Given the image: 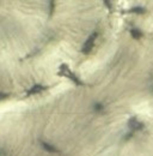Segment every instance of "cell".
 Segmentation results:
<instances>
[{"instance_id": "1", "label": "cell", "mask_w": 153, "mask_h": 156, "mask_svg": "<svg viewBox=\"0 0 153 156\" xmlns=\"http://www.w3.org/2000/svg\"><path fill=\"white\" fill-rule=\"evenodd\" d=\"M59 75L70 78L72 82H74V83H76V84H78V85H81V84H83V83H81V80H80V79H79V78L74 75V72H72V71L68 69V66H66V65H61V66H60Z\"/></svg>"}, {"instance_id": "2", "label": "cell", "mask_w": 153, "mask_h": 156, "mask_svg": "<svg viewBox=\"0 0 153 156\" xmlns=\"http://www.w3.org/2000/svg\"><path fill=\"white\" fill-rule=\"evenodd\" d=\"M97 36H98V34L97 33H92L87 40L85 41V43H84V46H83V48H81V52L84 53V54H89L91 51H92V48H93V46H95V41L97 39Z\"/></svg>"}, {"instance_id": "3", "label": "cell", "mask_w": 153, "mask_h": 156, "mask_svg": "<svg viewBox=\"0 0 153 156\" xmlns=\"http://www.w3.org/2000/svg\"><path fill=\"white\" fill-rule=\"evenodd\" d=\"M128 127L132 130V131H136V130H142L144 129V124L140 122L136 118H131L128 120Z\"/></svg>"}, {"instance_id": "4", "label": "cell", "mask_w": 153, "mask_h": 156, "mask_svg": "<svg viewBox=\"0 0 153 156\" xmlns=\"http://www.w3.org/2000/svg\"><path fill=\"white\" fill-rule=\"evenodd\" d=\"M43 90H46V87H43V85H41V84H35L32 88H30L29 90H28V95H35V94H38V93H41V91H43Z\"/></svg>"}, {"instance_id": "5", "label": "cell", "mask_w": 153, "mask_h": 156, "mask_svg": "<svg viewBox=\"0 0 153 156\" xmlns=\"http://www.w3.org/2000/svg\"><path fill=\"white\" fill-rule=\"evenodd\" d=\"M41 144H42L43 149L47 150V151H49V153H57V151H59L55 147H53V145H50V144H48V143H46V142H41Z\"/></svg>"}, {"instance_id": "6", "label": "cell", "mask_w": 153, "mask_h": 156, "mask_svg": "<svg viewBox=\"0 0 153 156\" xmlns=\"http://www.w3.org/2000/svg\"><path fill=\"white\" fill-rule=\"evenodd\" d=\"M129 12L135 13V15H144V13L146 12V10H145L144 7H141V6H135V7H132V9L129 10Z\"/></svg>"}, {"instance_id": "7", "label": "cell", "mask_w": 153, "mask_h": 156, "mask_svg": "<svg viewBox=\"0 0 153 156\" xmlns=\"http://www.w3.org/2000/svg\"><path fill=\"white\" fill-rule=\"evenodd\" d=\"M131 35H132L133 39L139 40L142 36V33H141L140 30H138V29H132V30H131Z\"/></svg>"}, {"instance_id": "8", "label": "cell", "mask_w": 153, "mask_h": 156, "mask_svg": "<svg viewBox=\"0 0 153 156\" xmlns=\"http://www.w3.org/2000/svg\"><path fill=\"white\" fill-rule=\"evenodd\" d=\"M54 6H55V2H54V1H49V16H52V15H53Z\"/></svg>"}, {"instance_id": "9", "label": "cell", "mask_w": 153, "mask_h": 156, "mask_svg": "<svg viewBox=\"0 0 153 156\" xmlns=\"http://www.w3.org/2000/svg\"><path fill=\"white\" fill-rule=\"evenodd\" d=\"M8 96H10V95H8L7 93H2V91H0V101H1V100H5V98H7Z\"/></svg>"}, {"instance_id": "10", "label": "cell", "mask_w": 153, "mask_h": 156, "mask_svg": "<svg viewBox=\"0 0 153 156\" xmlns=\"http://www.w3.org/2000/svg\"><path fill=\"white\" fill-rule=\"evenodd\" d=\"M95 109H96V111H102V109H103V106H102L100 103H96Z\"/></svg>"}]
</instances>
